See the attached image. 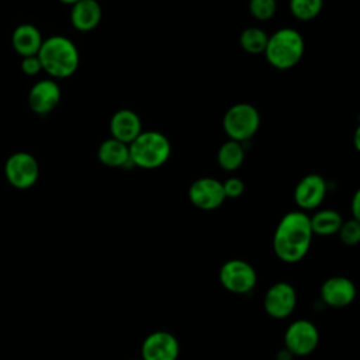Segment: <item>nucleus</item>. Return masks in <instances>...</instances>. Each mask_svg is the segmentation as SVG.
Wrapping results in <instances>:
<instances>
[{"label":"nucleus","mask_w":360,"mask_h":360,"mask_svg":"<svg viewBox=\"0 0 360 360\" xmlns=\"http://www.w3.org/2000/svg\"><path fill=\"white\" fill-rule=\"evenodd\" d=\"M110 132L111 138L129 145L142 132L139 115L128 108L115 111L110 120Z\"/></svg>","instance_id":"nucleus-15"},{"label":"nucleus","mask_w":360,"mask_h":360,"mask_svg":"<svg viewBox=\"0 0 360 360\" xmlns=\"http://www.w3.org/2000/svg\"><path fill=\"white\" fill-rule=\"evenodd\" d=\"M97 158L107 167H125L131 163L128 145L114 138H108L100 143Z\"/></svg>","instance_id":"nucleus-18"},{"label":"nucleus","mask_w":360,"mask_h":360,"mask_svg":"<svg viewBox=\"0 0 360 360\" xmlns=\"http://www.w3.org/2000/svg\"><path fill=\"white\" fill-rule=\"evenodd\" d=\"M352 214H353V219L360 221V191H356L353 195Z\"/></svg>","instance_id":"nucleus-27"},{"label":"nucleus","mask_w":360,"mask_h":360,"mask_svg":"<svg viewBox=\"0 0 360 360\" xmlns=\"http://www.w3.org/2000/svg\"><path fill=\"white\" fill-rule=\"evenodd\" d=\"M60 87L53 79H41L28 91V105L38 115L53 111L60 101Z\"/></svg>","instance_id":"nucleus-12"},{"label":"nucleus","mask_w":360,"mask_h":360,"mask_svg":"<svg viewBox=\"0 0 360 360\" xmlns=\"http://www.w3.org/2000/svg\"><path fill=\"white\" fill-rule=\"evenodd\" d=\"M267 38H269V35L262 28L249 27L240 32L239 44L245 52L252 53V55H259V53L264 52Z\"/></svg>","instance_id":"nucleus-21"},{"label":"nucleus","mask_w":360,"mask_h":360,"mask_svg":"<svg viewBox=\"0 0 360 360\" xmlns=\"http://www.w3.org/2000/svg\"><path fill=\"white\" fill-rule=\"evenodd\" d=\"M249 13L259 21H267L276 14V0H249Z\"/></svg>","instance_id":"nucleus-23"},{"label":"nucleus","mask_w":360,"mask_h":360,"mask_svg":"<svg viewBox=\"0 0 360 360\" xmlns=\"http://www.w3.org/2000/svg\"><path fill=\"white\" fill-rule=\"evenodd\" d=\"M338 235L340 238V240L347 245V246H354L360 242V221L357 219H349V221H343Z\"/></svg>","instance_id":"nucleus-24"},{"label":"nucleus","mask_w":360,"mask_h":360,"mask_svg":"<svg viewBox=\"0 0 360 360\" xmlns=\"http://www.w3.org/2000/svg\"><path fill=\"white\" fill-rule=\"evenodd\" d=\"M221 285L233 294L250 292L257 281V274L253 266L240 259H231L225 262L218 274Z\"/></svg>","instance_id":"nucleus-7"},{"label":"nucleus","mask_w":360,"mask_h":360,"mask_svg":"<svg viewBox=\"0 0 360 360\" xmlns=\"http://www.w3.org/2000/svg\"><path fill=\"white\" fill-rule=\"evenodd\" d=\"M260 127V114L249 103H236L231 105L222 118L224 132L231 141L242 142L250 139Z\"/></svg>","instance_id":"nucleus-5"},{"label":"nucleus","mask_w":360,"mask_h":360,"mask_svg":"<svg viewBox=\"0 0 360 360\" xmlns=\"http://www.w3.org/2000/svg\"><path fill=\"white\" fill-rule=\"evenodd\" d=\"M225 198H238L245 191V184L239 177H229L222 183Z\"/></svg>","instance_id":"nucleus-25"},{"label":"nucleus","mask_w":360,"mask_h":360,"mask_svg":"<svg viewBox=\"0 0 360 360\" xmlns=\"http://www.w3.org/2000/svg\"><path fill=\"white\" fill-rule=\"evenodd\" d=\"M322 301L332 308H345L356 298V285L353 281L343 276H333L323 281L321 285Z\"/></svg>","instance_id":"nucleus-14"},{"label":"nucleus","mask_w":360,"mask_h":360,"mask_svg":"<svg viewBox=\"0 0 360 360\" xmlns=\"http://www.w3.org/2000/svg\"><path fill=\"white\" fill-rule=\"evenodd\" d=\"M42 70L51 76V79L70 77L79 68L80 55L79 49L72 39L63 35H52L44 39L39 52Z\"/></svg>","instance_id":"nucleus-2"},{"label":"nucleus","mask_w":360,"mask_h":360,"mask_svg":"<svg viewBox=\"0 0 360 360\" xmlns=\"http://www.w3.org/2000/svg\"><path fill=\"white\" fill-rule=\"evenodd\" d=\"M295 305H297L295 288L285 281L274 283L266 291L263 298V307L266 314L274 319L288 318L294 312Z\"/></svg>","instance_id":"nucleus-9"},{"label":"nucleus","mask_w":360,"mask_h":360,"mask_svg":"<svg viewBox=\"0 0 360 360\" xmlns=\"http://www.w3.org/2000/svg\"><path fill=\"white\" fill-rule=\"evenodd\" d=\"M103 10L97 0H80L72 6L70 22L80 32L93 31L101 21Z\"/></svg>","instance_id":"nucleus-17"},{"label":"nucleus","mask_w":360,"mask_h":360,"mask_svg":"<svg viewBox=\"0 0 360 360\" xmlns=\"http://www.w3.org/2000/svg\"><path fill=\"white\" fill-rule=\"evenodd\" d=\"M305 51L302 35L290 27H284L273 32L267 38L263 55L269 65L278 70H287L298 65Z\"/></svg>","instance_id":"nucleus-3"},{"label":"nucleus","mask_w":360,"mask_h":360,"mask_svg":"<svg viewBox=\"0 0 360 360\" xmlns=\"http://www.w3.org/2000/svg\"><path fill=\"white\" fill-rule=\"evenodd\" d=\"M217 160L221 169L226 172H233L239 169L245 160V150L240 142L226 141L224 142L217 153Z\"/></svg>","instance_id":"nucleus-20"},{"label":"nucleus","mask_w":360,"mask_h":360,"mask_svg":"<svg viewBox=\"0 0 360 360\" xmlns=\"http://www.w3.org/2000/svg\"><path fill=\"white\" fill-rule=\"evenodd\" d=\"M20 68H21V72L27 76H37L39 72H42V66L37 55L21 58Z\"/></svg>","instance_id":"nucleus-26"},{"label":"nucleus","mask_w":360,"mask_h":360,"mask_svg":"<svg viewBox=\"0 0 360 360\" xmlns=\"http://www.w3.org/2000/svg\"><path fill=\"white\" fill-rule=\"evenodd\" d=\"M128 148L131 163L146 170L163 166L172 153V145L167 136L152 129L142 131Z\"/></svg>","instance_id":"nucleus-4"},{"label":"nucleus","mask_w":360,"mask_h":360,"mask_svg":"<svg viewBox=\"0 0 360 360\" xmlns=\"http://www.w3.org/2000/svg\"><path fill=\"white\" fill-rule=\"evenodd\" d=\"M180 345L177 338L166 330L149 333L141 346L142 360H177Z\"/></svg>","instance_id":"nucleus-10"},{"label":"nucleus","mask_w":360,"mask_h":360,"mask_svg":"<svg viewBox=\"0 0 360 360\" xmlns=\"http://www.w3.org/2000/svg\"><path fill=\"white\" fill-rule=\"evenodd\" d=\"M343 219L340 214L335 210H321L309 217V224L314 235L330 236L338 233Z\"/></svg>","instance_id":"nucleus-19"},{"label":"nucleus","mask_w":360,"mask_h":360,"mask_svg":"<svg viewBox=\"0 0 360 360\" xmlns=\"http://www.w3.org/2000/svg\"><path fill=\"white\" fill-rule=\"evenodd\" d=\"M359 128H357V131H356V136H354V142H356V148L359 149Z\"/></svg>","instance_id":"nucleus-29"},{"label":"nucleus","mask_w":360,"mask_h":360,"mask_svg":"<svg viewBox=\"0 0 360 360\" xmlns=\"http://www.w3.org/2000/svg\"><path fill=\"white\" fill-rule=\"evenodd\" d=\"M131 360H142V359H131Z\"/></svg>","instance_id":"nucleus-30"},{"label":"nucleus","mask_w":360,"mask_h":360,"mask_svg":"<svg viewBox=\"0 0 360 360\" xmlns=\"http://www.w3.org/2000/svg\"><path fill=\"white\" fill-rule=\"evenodd\" d=\"M4 176L14 188L28 190L39 179L38 160L28 152H14L4 163Z\"/></svg>","instance_id":"nucleus-6"},{"label":"nucleus","mask_w":360,"mask_h":360,"mask_svg":"<svg viewBox=\"0 0 360 360\" xmlns=\"http://www.w3.org/2000/svg\"><path fill=\"white\" fill-rule=\"evenodd\" d=\"M323 0H290V11L300 21H311L321 13Z\"/></svg>","instance_id":"nucleus-22"},{"label":"nucleus","mask_w":360,"mask_h":360,"mask_svg":"<svg viewBox=\"0 0 360 360\" xmlns=\"http://www.w3.org/2000/svg\"><path fill=\"white\" fill-rule=\"evenodd\" d=\"M60 3H63V4H69V6H73L75 3H77V1H80V0H59Z\"/></svg>","instance_id":"nucleus-28"},{"label":"nucleus","mask_w":360,"mask_h":360,"mask_svg":"<svg viewBox=\"0 0 360 360\" xmlns=\"http://www.w3.org/2000/svg\"><path fill=\"white\" fill-rule=\"evenodd\" d=\"M326 195V181L322 176L311 173L302 177L294 188V201L300 211L319 207Z\"/></svg>","instance_id":"nucleus-13"},{"label":"nucleus","mask_w":360,"mask_h":360,"mask_svg":"<svg viewBox=\"0 0 360 360\" xmlns=\"http://www.w3.org/2000/svg\"><path fill=\"white\" fill-rule=\"evenodd\" d=\"M42 42L44 38L39 28L30 22L17 25L11 34V46L21 58L38 55Z\"/></svg>","instance_id":"nucleus-16"},{"label":"nucleus","mask_w":360,"mask_h":360,"mask_svg":"<svg viewBox=\"0 0 360 360\" xmlns=\"http://www.w3.org/2000/svg\"><path fill=\"white\" fill-rule=\"evenodd\" d=\"M188 200L200 210H217L225 201L222 183L212 177H200L191 183L188 188Z\"/></svg>","instance_id":"nucleus-11"},{"label":"nucleus","mask_w":360,"mask_h":360,"mask_svg":"<svg viewBox=\"0 0 360 360\" xmlns=\"http://www.w3.org/2000/svg\"><path fill=\"white\" fill-rule=\"evenodd\" d=\"M319 343V332L308 319H297L288 325L284 333L285 350L294 356L311 354Z\"/></svg>","instance_id":"nucleus-8"},{"label":"nucleus","mask_w":360,"mask_h":360,"mask_svg":"<svg viewBox=\"0 0 360 360\" xmlns=\"http://www.w3.org/2000/svg\"><path fill=\"white\" fill-rule=\"evenodd\" d=\"M312 236L309 217L304 211H290L277 224L273 250L281 262L298 263L307 256Z\"/></svg>","instance_id":"nucleus-1"}]
</instances>
